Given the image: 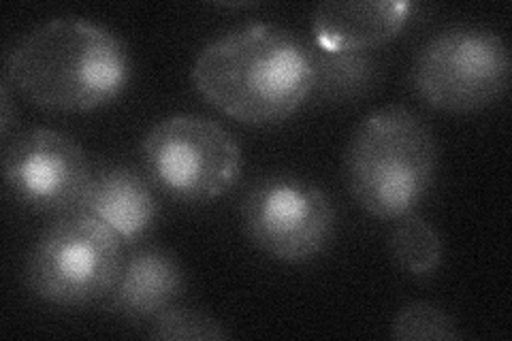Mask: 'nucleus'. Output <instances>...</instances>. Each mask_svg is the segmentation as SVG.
<instances>
[{"label": "nucleus", "mask_w": 512, "mask_h": 341, "mask_svg": "<svg viewBox=\"0 0 512 341\" xmlns=\"http://www.w3.org/2000/svg\"><path fill=\"white\" fill-rule=\"evenodd\" d=\"M192 81L205 101L252 124H278L310 99V47L274 24H248L199 54Z\"/></svg>", "instance_id": "1"}, {"label": "nucleus", "mask_w": 512, "mask_h": 341, "mask_svg": "<svg viewBox=\"0 0 512 341\" xmlns=\"http://www.w3.org/2000/svg\"><path fill=\"white\" fill-rule=\"evenodd\" d=\"M131 62L124 43L86 20H52L15 45L7 79L28 101L54 111H90L124 90Z\"/></svg>", "instance_id": "2"}, {"label": "nucleus", "mask_w": 512, "mask_h": 341, "mask_svg": "<svg viewBox=\"0 0 512 341\" xmlns=\"http://www.w3.org/2000/svg\"><path fill=\"white\" fill-rule=\"evenodd\" d=\"M344 167L352 199L374 218L397 220L412 214L436 182L434 133L419 113L382 107L352 133Z\"/></svg>", "instance_id": "3"}, {"label": "nucleus", "mask_w": 512, "mask_h": 341, "mask_svg": "<svg viewBox=\"0 0 512 341\" xmlns=\"http://www.w3.org/2000/svg\"><path fill=\"white\" fill-rule=\"evenodd\" d=\"M122 243L84 211L58 216L26 261V284L45 303L82 307L105 301L122 267Z\"/></svg>", "instance_id": "4"}, {"label": "nucleus", "mask_w": 512, "mask_h": 341, "mask_svg": "<svg viewBox=\"0 0 512 341\" xmlns=\"http://www.w3.org/2000/svg\"><path fill=\"white\" fill-rule=\"evenodd\" d=\"M510 81L504 39L483 26H451L431 37L414 58L412 86L434 109L470 113L493 105Z\"/></svg>", "instance_id": "5"}, {"label": "nucleus", "mask_w": 512, "mask_h": 341, "mask_svg": "<svg viewBox=\"0 0 512 341\" xmlns=\"http://www.w3.org/2000/svg\"><path fill=\"white\" fill-rule=\"evenodd\" d=\"M141 154L152 184L186 203L222 197L242 173V150L233 135L203 116H173L156 124Z\"/></svg>", "instance_id": "6"}, {"label": "nucleus", "mask_w": 512, "mask_h": 341, "mask_svg": "<svg viewBox=\"0 0 512 341\" xmlns=\"http://www.w3.org/2000/svg\"><path fill=\"white\" fill-rule=\"evenodd\" d=\"M242 220L250 241L284 263H306L335 235L327 194L295 177H265L246 192Z\"/></svg>", "instance_id": "7"}, {"label": "nucleus", "mask_w": 512, "mask_h": 341, "mask_svg": "<svg viewBox=\"0 0 512 341\" xmlns=\"http://www.w3.org/2000/svg\"><path fill=\"white\" fill-rule=\"evenodd\" d=\"M3 175L11 197L26 209L67 216L82 207L92 169L71 137L35 128L7 145Z\"/></svg>", "instance_id": "8"}, {"label": "nucleus", "mask_w": 512, "mask_h": 341, "mask_svg": "<svg viewBox=\"0 0 512 341\" xmlns=\"http://www.w3.org/2000/svg\"><path fill=\"white\" fill-rule=\"evenodd\" d=\"M77 211L99 220L120 243L146 237L160 216L152 180L128 167L92 171L82 207Z\"/></svg>", "instance_id": "9"}, {"label": "nucleus", "mask_w": 512, "mask_h": 341, "mask_svg": "<svg viewBox=\"0 0 512 341\" xmlns=\"http://www.w3.org/2000/svg\"><path fill=\"white\" fill-rule=\"evenodd\" d=\"M184 292V273L158 248H141L122 261L114 288L105 297L109 312L131 320H154Z\"/></svg>", "instance_id": "10"}, {"label": "nucleus", "mask_w": 512, "mask_h": 341, "mask_svg": "<svg viewBox=\"0 0 512 341\" xmlns=\"http://www.w3.org/2000/svg\"><path fill=\"white\" fill-rule=\"evenodd\" d=\"M414 5L404 0L323 3L312 15L316 45L325 50L365 52L387 43L410 20Z\"/></svg>", "instance_id": "11"}, {"label": "nucleus", "mask_w": 512, "mask_h": 341, "mask_svg": "<svg viewBox=\"0 0 512 341\" xmlns=\"http://www.w3.org/2000/svg\"><path fill=\"white\" fill-rule=\"evenodd\" d=\"M312 92L310 99L320 103H348L370 92L378 84L380 62L370 50H325L310 47Z\"/></svg>", "instance_id": "12"}, {"label": "nucleus", "mask_w": 512, "mask_h": 341, "mask_svg": "<svg viewBox=\"0 0 512 341\" xmlns=\"http://www.w3.org/2000/svg\"><path fill=\"white\" fill-rule=\"evenodd\" d=\"M389 243L397 265L414 278H429L442 263V237L434 226L416 216L414 211L397 218Z\"/></svg>", "instance_id": "13"}, {"label": "nucleus", "mask_w": 512, "mask_h": 341, "mask_svg": "<svg viewBox=\"0 0 512 341\" xmlns=\"http://www.w3.org/2000/svg\"><path fill=\"white\" fill-rule=\"evenodd\" d=\"M391 335L402 341L414 339H438L453 341L459 339L461 333L457 322L448 316L440 307L431 303H408L399 310L391 324Z\"/></svg>", "instance_id": "14"}, {"label": "nucleus", "mask_w": 512, "mask_h": 341, "mask_svg": "<svg viewBox=\"0 0 512 341\" xmlns=\"http://www.w3.org/2000/svg\"><path fill=\"white\" fill-rule=\"evenodd\" d=\"M150 337L165 341H214L227 339L229 331L212 316L195 310H182V307H169L150 320Z\"/></svg>", "instance_id": "15"}, {"label": "nucleus", "mask_w": 512, "mask_h": 341, "mask_svg": "<svg viewBox=\"0 0 512 341\" xmlns=\"http://www.w3.org/2000/svg\"><path fill=\"white\" fill-rule=\"evenodd\" d=\"M3 96H0V107H3V116H0V128H3V135L9 133V124H11V101H9V90L7 84L0 88Z\"/></svg>", "instance_id": "16"}]
</instances>
